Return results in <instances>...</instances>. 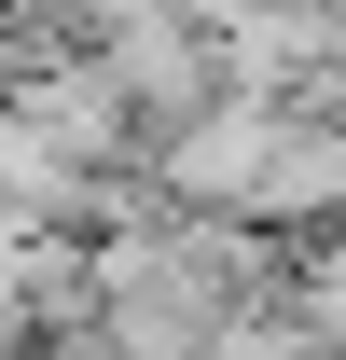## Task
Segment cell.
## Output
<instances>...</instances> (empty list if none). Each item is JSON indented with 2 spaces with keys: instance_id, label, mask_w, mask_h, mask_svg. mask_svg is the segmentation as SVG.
Segmentation results:
<instances>
[{
  "instance_id": "7a4b0ae2",
  "label": "cell",
  "mask_w": 346,
  "mask_h": 360,
  "mask_svg": "<svg viewBox=\"0 0 346 360\" xmlns=\"http://www.w3.org/2000/svg\"><path fill=\"white\" fill-rule=\"evenodd\" d=\"M346 222V111H277V153H263V194H250V236H333Z\"/></svg>"
},
{
  "instance_id": "6da1fadb",
  "label": "cell",
  "mask_w": 346,
  "mask_h": 360,
  "mask_svg": "<svg viewBox=\"0 0 346 360\" xmlns=\"http://www.w3.org/2000/svg\"><path fill=\"white\" fill-rule=\"evenodd\" d=\"M84 56L111 70V97L139 111V139H180V125L222 97V70H208V42H194V14H180V0H139V14H111Z\"/></svg>"
}]
</instances>
